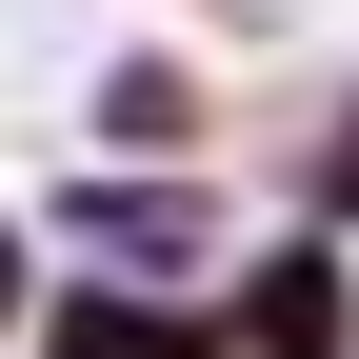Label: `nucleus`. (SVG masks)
Masks as SVG:
<instances>
[{"label":"nucleus","instance_id":"nucleus-2","mask_svg":"<svg viewBox=\"0 0 359 359\" xmlns=\"http://www.w3.org/2000/svg\"><path fill=\"white\" fill-rule=\"evenodd\" d=\"M219 339L240 359H359V240L339 219H259L219 259Z\"/></svg>","mask_w":359,"mask_h":359},{"label":"nucleus","instance_id":"nucleus-5","mask_svg":"<svg viewBox=\"0 0 359 359\" xmlns=\"http://www.w3.org/2000/svg\"><path fill=\"white\" fill-rule=\"evenodd\" d=\"M280 219H339V240H359V80L299 100V140H280Z\"/></svg>","mask_w":359,"mask_h":359},{"label":"nucleus","instance_id":"nucleus-7","mask_svg":"<svg viewBox=\"0 0 359 359\" xmlns=\"http://www.w3.org/2000/svg\"><path fill=\"white\" fill-rule=\"evenodd\" d=\"M200 20H219V40H259V0H200Z\"/></svg>","mask_w":359,"mask_h":359},{"label":"nucleus","instance_id":"nucleus-6","mask_svg":"<svg viewBox=\"0 0 359 359\" xmlns=\"http://www.w3.org/2000/svg\"><path fill=\"white\" fill-rule=\"evenodd\" d=\"M40 280H60V259H40V200H0V359H20V320H40Z\"/></svg>","mask_w":359,"mask_h":359},{"label":"nucleus","instance_id":"nucleus-1","mask_svg":"<svg viewBox=\"0 0 359 359\" xmlns=\"http://www.w3.org/2000/svg\"><path fill=\"white\" fill-rule=\"evenodd\" d=\"M259 240L240 160H60L40 180V259H100V280H219Z\"/></svg>","mask_w":359,"mask_h":359},{"label":"nucleus","instance_id":"nucleus-4","mask_svg":"<svg viewBox=\"0 0 359 359\" xmlns=\"http://www.w3.org/2000/svg\"><path fill=\"white\" fill-rule=\"evenodd\" d=\"M20 359H240V339H219V280H100V259H60Z\"/></svg>","mask_w":359,"mask_h":359},{"label":"nucleus","instance_id":"nucleus-3","mask_svg":"<svg viewBox=\"0 0 359 359\" xmlns=\"http://www.w3.org/2000/svg\"><path fill=\"white\" fill-rule=\"evenodd\" d=\"M240 140V80L200 60V40H100V80H80V160H219Z\"/></svg>","mask_w":359,"mask_h":359}]
</instances>
